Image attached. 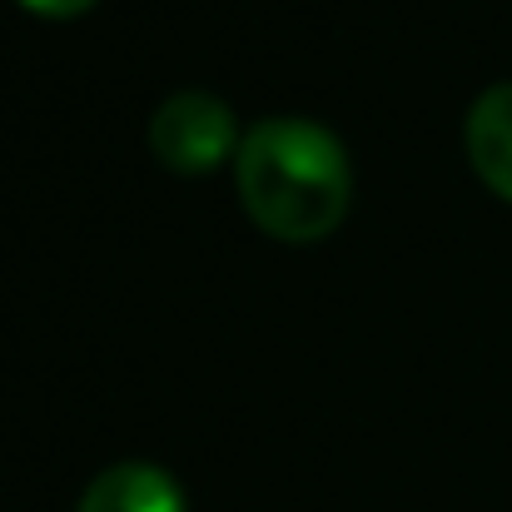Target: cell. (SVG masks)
<instances>
[{"instance_id": "1", "label": "cell", "mask_w": 512, "mask_h": 512, "mask_svg": "<svg viewBox=\"0 0 512 512\" xmlns=\"http://www.w3.org/2000/svg\"><path fill=\"white\" fill-rule=\"evenodd\" d=\"M234 179L249 214L284 239L334 229L348 204V155L339 135L304 115H269L249 125L234 150Z\"/></svg>"}, {"instance_id": "4", "label": "cell", "mask_w": 512, "mask_h": 512, "mask_svg": "<svg viewBox=\"0 0 512 512\" xmlns=\"http://www.w3.org/2000/svg\"><path fill=\"white\" fill-rule=\"evenodd\" d=\"M468 155L478 174L512 199V80H498L488 90H478V100L468 105Z\"/></svg>"}, {"instance_id": "3", "label": "cell", "mask_w": 512, "mask_h": 512, "mask_svg": "<svg viewBox=\"0 0 512 512\" xmlns=\"http://www.w3.org/2000/svg\"><path fill=\"white\" fill-rule=\"evenodd\" d=\"M75 512H189V503H184V488L170 468L125 458V463L100 468L85 483Z\"/></svg>"}, {"instance_id": "5", "label": "cell", "mask_w": 512, "mask_h": 512, "mask_svg": "<svg viewBox=\"0 0 512 512\" xmlns=\"http://www.w3.org/2000/svg\"><path fill=\"white\" fill-rule=\"evenodd\" d=\"M30 10H40V15H75V10H85L90 0H25Z\"/></svg>"}, {"instance_id": "2", "label": "cell", "mask_w": 512, "mask_h": 512, "mask_svg": "<svg viewBox=\"0 0 512 512\" xmlns=\"http://www.w3.org/2000/svg\"><path fill=\"white\" fill-rule=\"evenodd\" d=\"M150 145L170 170L199 174L219 165L229 150H239V125L214 90H174L155 105Z\"/></svg>"}]
</instances>
